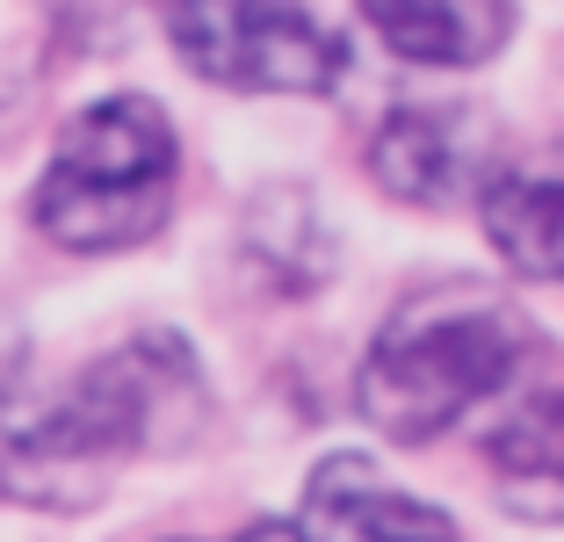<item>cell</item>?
<instances>
[{"mask_svg": "<svg viewBox=\"0 0 564 542\" xmlns=\"http://www.w3.org/2000/svg\"><path fill=\"white\" fill-rule=\"evenodd\" d=\"M182 145L160 101L109 95L73 116L36 181V225L73 253H123L166 225Z\"/></svg>", "mask_w": 564, "mask_h": 542, "instance_id": "cell-3", "label": "cell"}, {"mask_svg": "<svg viewBox=\"0 0 564 542\" xmlns=\"http://www.w3.org/2000/svg\"><path fill=\"white\" fill-rule=\"evenodd\" d=\"M521 361H529V326L499 296L420 290L369 340L355 369V412L391 442H434L478 398L507 391Z\"/></svg>", "mask_w": 564, "mask_h": 542, "instance_id": "cell-2", "label": "cell"}, {"mask_svg": "<svg viewBox=\"0 0 564 542\" xmlns=\"http://www.w3.org/2000/svg\"><path fill=\"white\" fill-rule=\"evenodd\" d=\"M485 152H492V131H485L478 109H456V101H405L377 123L369 138V174L377 188H391L399 203H420V210H448L464 203L485 174Z\"/></svg>", "mask_w": 564, "mask_h": 542, "instance_id": "cell-5", "label": "cell"}, {"mask_svg": "<svg viewBox=\"0 0 564 542\" xmlns=\"http://www.w3.org/2000/svg\"><path fill=\"white\" fill-rule=\"evenodd\" d=\"M290 535L297 542H464L442 507L399 492L369 456H326L318 463Z\"/></svg>", "mask_w": 564, "mask_h": 542, "instance_id": "cell-6", "label": "cell"}, {"mask_svg": "<svg viewBox=\"0 0 564 542\" xmlns=\"http://www.w3.org/2000/svg\"><path fill=\"white\" fill-rule=\"evenodd\" d=\"M166 36L203 80L247 95H326L348 73V44L304 8H174Z\"/></svg>", "mask_w": 564, "mask_h": 542, "instance_id": "cell-4", "label": "cell"}, {"mask_svg": "<svg viewBox=\"0 0 564 542\" xmlns=\"http://www.w3.org/2000/svg\"><path fill=\"white\" fill-rule=\"evenodd\" d=\"M239 247H247V261L261 268L268 290H318V282L333 275V239L326 225H318L312 196L304 188H261V196L247 203V225H239Z\"/></svg>", "mask_w": 564, "mask_h": 542, "instance_id": "cell-8", "label": "cell"}, {"mask_svg": "<svg viewBox=\"0 0 564 542\" xmlns=\"http://www.w3.org/2000/svg\"><path fill=\"white\" fill-rule=\"evenodd\" d=\"M485 456H492V470L507 477V492H514V499H529V485H535V521H557V477H564V412H557V391H535L529 405L485 442Z\"/></svg>", "mask_w": 564, "mask_h": 542, "instance_id": "cell-10", "label": "cell"}, {"mask_svg": "<svg viewBox=\"0 0 564 542\" xmlns=\"http://www.w3.org/2000/svg\"><path fill=\"white\" fill-rule=\"evenodd\" d=\"M203 427V377L174 333H138L66 383L0 377V492L22 507H95L109 470Z\"/></svg>", "mask_w": 564, "mask_h": 542, "instance_id": "cell-1", "label": "cell"}, {"mask_svg": "<svg viewBox=\"0 0 564 542\" xmlns=\"http://www.w3.org/2000/svg\"><path fill=\"white\" fill-rule=\"evenodd\" d=\"M239 542H297V535H290V528H275V521H261V528H247Z\"/></svg>", "mask_w": 564, "mask_h": 542, "instance_id": "cell-11", "label": "cell"}, {"mask_svg": "<svg viewBox=\"0 0 564 542\" xmlns=\"http://www.w3.org/2000/svg\"><path fill=\"white\" fill-rule=\"evenodd\" d=\"M362 22L383 36V44L413 58V66H478L507 44L514 15L507 8H434V0H413V8H362Z\"/></svg>", "mask_w": 564, "mask_h": 542, "instance_id": "cell-9", "label": "cell"}, {"mask_svg": "<svg viewBox=\"0 0 564 542\" xmlns=\"http://www.w3.org/2000/svg\"><path fill=\"white\" fill-rule=\"evenodd\" d=\"M485 239L499 261L529 282L564 275V210H557V174L550 166H507L485 188Z\"/></svg>", "mask_w": 564, "mask_h": 542, "instance_id": "cell-7", "label": "cell"}]
</instances>
